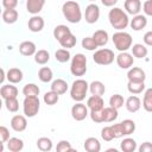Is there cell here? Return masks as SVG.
I'll return each instance as SVG.
<instances>
[{
	"label": "cell",
	"instance_id": "cell-1",
	"mask_svg": "<svg viewBox=\"0 0 152 152\" xmlns=\"http://www.w3.org/2000/svg\"><path fill=\"white\" fill-rule=\"evenodd\" d=\"M108 20L112 25L118 31H124L128 25H129V18L128 13L125 12L120 7H113L109 13H108Z\"/></svg>",
	"mask_w": 152,
	"mask_h": 152
},
{
	"label": "cell",
	"instance_id": "cell-2",
	"mask_svg": "<svg viewBox=\"0 0 152 152\" xmlns=\"http://www.w3.org/2000/svg\"><path fill=\"white\" fill-rule=\"evenodd\" d=\"M62 13L64 18L71 23V24H77L82 19V11L81 6L77 1L75 0H68L63 4L62 6Z\"/></svg>",
	"mask_w": 152,
	"mask_h": 152
},
{
	"label": "cell",
	"instance_id": "cell-3",
	"mask_svg": "<svg viewBox=\"0 0 152 152\" xmlns=\"http://www.w3.org/2000/svg\"><path fill=\"white\" fill-rule=\"evenodd\" d=\"M89 90V84L83 78H77L72 82L70 87V96L76 102H82Z\"/></svg>",
	"mask_w": 152,
	"mask_h": 152
},
{
	"label": "cell",
	"instance_id": "cell-4",
	"mask_svg": "<svg viewBox=\"0 0 152 152\" xmlns=\"http://www.w3.org/2000/svg\"><path fill=\"white\" fill-rule=\"evenodd\" d=\"M112 42L114 44V48L122 52V51H127L128 49L132 48V43H133V39H132V36L128 33V32H125V31H116L113 36H112Z\"/></svg>",
	"mask_w": 152,
	"mask_h": 152
},
{
	"label": "cell",
	"instance_id": "cell-5",
	"mask_svg": "<svg viewBox=\"0 0 152 152\" xmlns=\"http://www.w3.org/2000/svg\"><path fill=\"white\" fill-rule=\"evenodd\" d=\"M70 72L77 77L83 76L87 72V57L83 53H76L71 57Z\"/></svg>",
	"mask_w": 152,
	"mask_h": 152
},
{
	"label": "cell",
	"instance_id": "cell-6",
	"mask_svg": "<svg viewBox=\"0 0 152 152\" xmlns=\"http://www.w3.org/2000/svg\"><path fill=\"white\" fill-rule=\"evenodd\" d=\"M40 108V101L38 96H25L23 101V110L24 115L27 118H33L38 114Z\"/></svg>",
	"mask_w": 152,
	"mask_h": 152
},
{
	"label": "cell",
	"instance_id": "cell-7",
	"mask_svg": "<svg viewBox=\"0 0 152 152\" xmlns=\"http://www.w3.org/2000/svg\"><path fill=\"white\" fill-rule=\"evenodd\" d=\"M116 56L110 49H99L93 55V61L99 65H109L114 62V58Z\"/></svg>",
	"mask_w": 152,
	"mask_h": 152
},
{
	"label": "cell",
	"instance_id": "cell-8",
	"mask_svg": "<svg viewBox=\"0 0 152 152\" xmlns=\"http://www.w3.org/2000/svg\"><path fill=\"white\" fill-rule=\"evenodd\" d=\"M88 109L89 108L86 104H83L82 102H76L71 107V116H72V119L76 120V121H83L89 115Z\"/></svg>",
	"mask_w": 152,
	"mask_h": 152
},
{
	"label": "cell",
	"instance_id": "cell-9",
	"mask_svg": "<svg viewBox=\"0 0 152 152\" xmlns=\"http://www.w3.org/2000/svg\"><path fill=\"white\" fill-rule=\"evenodd\" d=\"M100 18V7L91 2L86 7L84 11V19L88 24H95Z\"/></svg>",
	"mask_w": 152,
	"mask_h": 152
},
{
	"label": "cell",
	"instance_id": "cell-10",
	"mask_svg": "<svg viewBox=\"0 0 152 152\" xmlns=\"http://www.w3.org/2000/svg\"><path fill=\"white\" fill-rule=\"evenodd\" d=\"M115 61H116L118 66L121 68V69H131L132 65H133V63H134L133 55L128 53L127 51L120 52V53L115 57Z\"/></svg>",
	"mask_w": 152,
	"mask_h": 152
},
{
	"label": "cell",
	"instance_id": "cell-11",
	"mask_svg": "<svg viewBox=\"0 0 152 152\" xmlns=\"http://www.w3.org/2000/svg\"><path fill=\"white\" fill-rule=\"evenodd\" d=\"M27 116L25 115H13L12 119H11V127L13 131L15 132H23L26 129L27 127V120H26Z\"/></svg>",
	"mask_w": 152,
	"mask_h": 152
},
{
	"label": "cell",
	"instance_id": "cell-12",
	"mask_svg": "<svg viewBox=\"0 0 152 152\" xmlns=\"http://www.w3.org/2000/svg\"><path fill=\"white\" fill-rule=\"evenodd\" d=\"M44 25H45V21L44 19L36 14V15H32L30 19H28V23H27V27L31 32H40L43 28H44Z\"/></svg>",
	"mask_w": 152,
	"mask_h": 152
},
{
	"label": "cell",
	"instance_id": "cell-13",
	"mask_svg": "<svg viewBox=\"0 0 152 152\" xmlns=\"http://www.w3.org/2000/svg\"><path fill=\"white\" fill-rule=\"evenodd\" d=\"M127 78H128V81H133V82H145L146 74L141 68L133 66V68L128 69Z\"/></svg>",
	"mask_w": 152,
	"mask_h": 152
},
{
	"label": "cell",
	"instance_id": "cell-14",
	"mask_svg": "<svg viewBox=\"0 0 152 152\" xmlns=\"http://www.w3.org/2000/svg\"><path fill=\"white\" fill-rule=\"evenodd\" d=\"M146 25H147V18H146V15H142V14L133 15V19L129 20V26L134 31H140V30L145 28Z\"/></svg>",
	"mask_w": 152,
	"mask_h": 152
},
{
	"label": "cell",
	"instance_id": "cell-15",
	"mask_svg": "<svg viewBox=\"0 0 152 152\" xmlns=\"http://www.w3.org/2000/svg\"><path fill=\"white\" fill-rule=\"evenodd\" d=\"M19 52L23 56L30 57V56H34V53L37 52V46L31 40H25L23 43H20L19 45Z\"/></svg>",
	"mask_w": 152,
	"mask_h": 152
},
{
	"label": "cell",
	"instance_id": "cell-16",
	"mask_svg": "<svg viewBox=\"0 0 152 152\" xmlns=\"http://www.w3.org/2000/svg\"><path fill=\"white\" fill-rule=\"evenodd\" d=\"M125 107L129 113H137L141 108V100L135 95H131L125 101Z\"/></svg>",
	"mask_w": 152,
	"mask_h": 152
},
{
	"label": "cell",
	"instance_id": "cell-17",
	"mask_svg": "<svg viewBox=\"0 0 152 152\" xmlns=\"http://www.w3.org/2000/svg\"><path fill=\"white\" fill-rule=\"evenodd\" d=\"M45 5V0H26V10L32 15L38 14Z\"/></svg>",
	"mask_w": 152,
	"mask_h": 152
},
{
	"label": "cell",
	"instance_id": "cell-18",
	"mask_svg": "<svg viewBox=\"0 0 152 152\" xmlns=\"http://www.w3.org/2000/svg\"><path fill=\"white\" fill-rule=\"evenodd\" d=\"M0 95L4 100L11 99V97H17L18 96V88L15 86H13V83L2 84V87L0 89Z\"/></svg>",
	"mask_w": 152,
	"mask_h": 152
},
{
	"label": "cell",
	"instance_id": "cell-19",
	"mask_svg": "<svg viewBox=\"0 0 152 152\" xmlns=\"http://www.w3.org/2000/svg\"><path fill=\"white\" fill-rule=\"evenodd\" d=\"M87 107L90 110H100L104 108V101L102 100V96L91 95L87 100Z\"/></svg>",
	"mask_w": 152,
	"mask_h": 152
},
{
	"label": "cell",
	"instance_id": "cell-20",
	"mask_svg": "<svg viewBox=\"0 0 152 152\" xmlns=\"http://www.w3.org/2000/svg\"><path fill=\"white\" fill-rule=\"evenodd\" d=\"M124 6H125L126 12L132 15H137L141 11V1L140 0H125Z\"/></svg>",
	"mask_w": 152,
	"mask_h": 152
},
{
	"label": "cell",
	"instance_id": "cell-21",
	"mask_svg": "<svg viewBox=\"0 0 152 152\" xmlns=\"http://www.w3.org/2000/svg\"><path fill=\"white\" fill-rule=\"evenodd\" d=\"M6 77H7V80H8L10 83L17 84V83H19V82L23 81L24 74H23V71L19 68H11L6 72Z\"/></svg>",
	"mask_w": 152,
	"mask_h": 152
},
{
	"label": "cell",
	"instance_id": "cell-22",
	"mask_svg": "<svg viewBox=\"0 0 152 152\" xmlns=\"http://www.w3.org/2000/svg\"><path fill=\"white\" fill-rule=\"evenodd\" d=\"M83 147L87 152H100L101 151V142L95 137H89L84 140Z\"/></svg>",
	"mask_w": 152,
	"mask_h": 152
},
{
	"label": "cell",
	"instance_id": "cell-23",
	"mask_svg": "<svg viewBox=\"0 0 152 152\" xmlns=\"http://www.w3.org/2000/svg\"><path fill=\"white\" fill-rule=\"evenodd\" d=\"M51 90H53L55 93H57L58 95H62V94H65L69 86L66 83V81L62 80V78H57V80H53L51 82Z\"/></svg>",
	"mask_w": 152,
	"mask_h": 152
},
{
	"label": "cell",
	"instance_id": "cell-24",
	"mask_svg": "<svg viewBox=\"0 0 152 152\" xmlns=\"http://www.w3.org/2000/svg\"><path fill=\"white\" fill-rule=\"evenodd\" d=\"M91 37L94 38L97 46H104L109 40V36H108V32L106 30H97L93 33Z\"/></svg>",
	"mask_w": 152,
	"mask_h": 152
},
{
	"label": "cell",
	"instance_id": "cell-25",
	"mask_svg": "<svg viewBox=\"0 0 152 152\" xmlns=\"http://www.w3.org/2000/svg\"><path fill=\"white\" fill-rule=\"evenodd\" d=\"M7 148L8 151L11 152H19L24 148V141L20 139V138H15V137H12L7 140Z\"/></svg>",
	"mask_w": 152,
	"mask_h": 152
},
{
	"label": "cell",
	"instance_id": "cell-26",
	"mask_svg": "<svg viewBox=\"0 0 152 152\" xmlns=\"http://www.w3.org/2000/svg\"><path fill=\"white\" fill-rule=\"evenodd\" d=\"M132 55H133V57H135V58H145L146 56H147V53H148V50H147V48H146V45H144V44H140V43H137V44H133L132 45Z\"/></svg>",
	"mask_w": 152,
	"mask_h": 152
},
{
	"label": "cell",
	"instance_id": "cell-27",
	"mask_svg": "<svg viewBox=\"0 0 152 152\" xmlns=\"http://www.w3.org/2000/svg\"><path fill=\"white\" fill-rule=\"evenodd\" d=\"M102 112H103V122H113L119 116L118 109L116 108H113L110 106L109 107H104Z\"/></svg>",
	"mask_w": 152,
	"mask_h": 152
},
{
	"label": "cell",
	"instance_id": "cell-28",
	"mask_svg": "<svg viewBox=\"0 0 152 152\" xmlns=\"http://www.w3.org/2000/svg\"><path fill=\"white\" fill-rule=\"evenodd\" d=\"M89 91L91 95H97V96H102L106 91V87L101 81H93L89 84Z\"/></svg>",
	"mask_w": 152,
	"mask_h": 152
},
{
	"label": "cell",
	"instance_id": "cell-29",
	"mask_svg": "<svg viewBox=\"0 0 152 152\" xmlns=\"http://www.w3.org/2000/svg\"><path fill=\"white\" fill-rule=\"evenodd\" d=\"M18 11L15 8L13 10H4L2 12V20L6 23V24H14L17 20H18Z\"/></svg>",
	"mask_w": 152,
	"mask_h": 152
},
{
	"label": "cell",
	"instance_id": "cell-30",
	"mask_svg": "<svg viewBox=\"0 0 152 152\" xmlns=\"http://www.w3.org/2000/svg\"><path fill=\"white\" fill-rule=\"evenodd\" d=\"M58 43H59V45H61L62 48H64V49H71V48H74V46L76 45L77 39H76V37H75L72 33H69V34L64 36L62 39H59Z\"/></svg>",
	"mask_w": 152,
	"mask_h": 152
},
{
	"label": "cell",
	"instance_id": "cell-31",
	"mask_svg": "<svg viewBox=\"0 0 152 152\" xmlns=\"http://www.w3.org/2000/svg\"><path fill=\"white\" fill-rule=\"evenodd\" d=\"M38 78L44 83L51 82L53 78V72L49 66H42L38 71Z\"/></svg>",
	"mask_w": 152,
	"mask_h": 152
},
{
	"label": "cell",
	"instance_id": "cell-32",
	"mask_svg": "<svg viewBox=\"0 0 152 152\" xmlns=\"http://www.w3.org/2000/svg\"><path fill=\"white\" fill-rule=\"evenodd\" d=\"M127 89L131 94L133 95H138L141 94L145 90V82H133V81H128L127 83Z\"/></svg>",
	"mask_w": 152,
	"mask_h": 152
},
{
	"label": "cell",
	"instance_id": "cell-33",
	"mask_svg": "<svg viewBox=\"0 0 152 152\" xmlns=\"http://www.w3.org/2000/svg\"><path fill=\"white\" fill-rule=\"evenodd\" d=\"M120 148L124 152H134L138 148L137 141L132 138H125L120 144Z\"/></svg>",
	"mask_w": 152,
	"mask_h": 152
},
{
	"label": "cell",
	"instance_id": "cell-34",
	"mask_svg": "<svg viewBox=\"0 0 152 152\" xmlns=\"http://www.w3.org/2000/svg\"><path fill=\"white\" fill-rule=\"evenodd\" d=\"M55 58L57 62L59 63H66L71 59V53L69 51V49H58L56 52H55Z\"/></svg>",
	"mask_w": 152,
	"mask_h": 152
},
{
	"label": "cell",
	"instance_id": "cell-35",
	"mask_svg": "<svg viewBox=\"0 0 152 152\" xmlns=\"http://www.w3.org/2000/svg\"><path fill=\"white\" fill-rule=\"evenodd\" d=\"M49 61H50V53H49V51H46V50H44V49H40V50H38V51L34 53V62H36L37 64L44 65V64H46Z\"/></svg>",
	"mask_w": 152,
	"mask_h": 152
},
{
	"label": "cell",
	"instance_id": "cell-36",
	"mask_svg": "<svg viewBox=\"0 0 152 152\" xmlns=\"http://www.w3.org/2000/svg\"><path fill=\"white\" fill-rule=\"evenodd\" d=\"M52 140L48 137H42L37 140V147L38 150L43 151V152H49L52 150Z\"/></svg>",
	"mask_w": 152,
	"mask_h": 152
},
{
	"label": "cell",
	"instance_id": "cell-37",
	"mask_svg": "<svg viewBox=\"0 0 152 152\" xmlns=\"http://www.w3.org/2000/svg\"><path fill=\"white\" fill-rule=\"evenodd\" d=\"M142 107L146 112L152 113V88H147L142 97Z\"/></svg>",
	"mask_w": 152,
	"mask_h": 152
},
{
	"label": "cell",
	"instance_id": "cell-38",
	"mask_svg": "<svg viewBox=\"0 0 152 152\" xmlns=\"http://www.w3.org/2000/svg\"><path fill=\"white\" fill-rule=\"evenodd\" d=\"M71 33V30L66 26V25H57L55 28H53V38L58 42L59 39H62L64 36Z\"/></svg>",
	"mask_w": 152,
	"mask_h": 152
},
{
	"label": "cell",
	"instance_id": "cell-39",
	"mask_svg": "<svg viewBox=\"0 0 152 152\" xmlns=\"http://www.w3.org/2000/svg\"><path fill=\"white\" fill-rule=\"evenodd\" d=\"M39 93H40V89L36 83H27L23 88V94L25 96H38Z\"/></svg>",
	"mask_w": 152,
	"mask_h": 152
},
{
	"label": "cell",
	"instance_id": "cell-40",
	"mask_svg": "<svg viewBox=\"0 0 152 152\" xmlns=\"http://www.w3.org/2000/svg\"><path fill=\"white\" fill-rule=\"evenodd\" d=\"M59 100V95L57 93H55L53 90H50V91H46L43 96V101L45 102V104L48 106H53L58 102Z\"/></svg>",
	"mask_w": 152,
	"mask_h": 152
},
{
	"label": "cell",
	"instance_id": "cell-41",
	"mask_svg": "<svg viewBox=\"0 0 152 152\" xmlns=\"http://www.w3.org/2000/svg\"><path fill=\"white\" fill-rule=\"evenodd\" d=\"M124 104H125V100H124V96L122 95L114 94V95L110 96V99H109V106L110 107L116 108V109H120Z\"/></svg>",
	"mask_w": 152,
	"mask_h": 152
},
{
	"label": "cell",
	"instance_id": "cell-42",
	"mask_svg": "<svg viewBox=\"0 0 152 152\" xmlns=\"http://www.w3.org/2000/svg\"><path fill=\"white\" fill-rule=\"evenodd\" d=\"M81 44H82V48L86 49V50H88V51H95L99 48L93 37H86V38H83L82 42H81Z\"/></svg>",
	"mask_w": 152,
	"mask_h": 152
},
{
	"label": "cell",
	"instance_id": "cell-43",
	"mask_svg": "<svg viewBox=\"0 0 152 152\" xmlns=\"http://www.w3.org/2000/svg\"><path fill=\"white\" fill-rule=\"evenodd\" d=\"M5 107L8 112L11 113H15L19 109V102L17 100V97H11V99H6L5 100Z\"/></svg>",
	"mask_w": 152,
	"mask_h": 152
},
{
	"label": "cell",
	"instance_id": "cell-44",
	"mask_svg": "<svg viewBox=\"0 0 152 152\" xmlns=\"http://www.w3.org/2000/svg\"><path fill=\"white\" fill-rule=\"evenodd\" d=\"M122 124V127H124V132H125V135H129L132 133H134L135 131V122L131 119H125L124 121H121Z\"/></svg>",
	"mask_w": 152,
	"mask_h": 152
},
{
	"label": "cell",
	"instance_id": "cell-45",
	"mask_svg": "<svg viewBox=\"0 0 152 152\" xmlns=\"http://www.w3.org/2000/svg\"><path fill=\"white\" fill-rule=\"evenodd\" d=\"M101 138H102L104 141H112L113 139H115L112 126H104V127L101 129Z\"/></svg>",
	"mask_w": 152,
	"mask_h": 152
},
{
	"label": "cell",
	"instance_id": "cell-46",
	"mask_svg": "<svg viewBox=\"0 0 152 152\" xmlns=\"http://www.w3.org/2000/svg\"><path fill=\"white\" fill-rule=\"evenodd\" d=\"M56 151L57 152H69V151H74V148L68 140H61L56 146Z\"/></svg>",
	"mask_w": 152,
	"mask_h": 152
},
{
	"label": "cell",
	"instance_id": "cell-47",
	"mask_svg": "<svg viewBox=\"0 0 152 152\" xmlns=\"http://www.w3.org/2000/svg\"><path fill=\"white\" fill-rule=\"evenodd\" d=\"M103 109H100V110H90L89 115H90V119L96 122V124H101L103 122Z\"/></svg>",
	"mask_w": 152,
	"mask_h": 152
},
{
	"label": "cell",
	"instance_id": "cell-48",
	"mask_svg": "<svg viewBox=\"0 0 152 152\" xmlns=\"http://www.w3.org/2000/svg\"><path fill=\"white\" fill-rule=\"evenodd\" d=\"M112 128H113V132H114V137H115V139H118V138H122V137L125 135L124 127H122V124H121V122L112 125Z\"/></svg>",
	"mask_w": 152,
	"mask_h": 152
},
{
	"label": "cell",
	"instance_id": "cell-49",
	"mask_svg": "<svg viewBox=\"0 0 152 152\" xmlns=\"http://www.w3.org/2000/svg\"><path fill=\"white\" fill-rule=\"evenodd\" d=\"M10 139V131L7 127L5 126H0V140L1 142H7V140Z\"/></svg>",
	"mask_w": 152,
	"mask_h": 152
},
{
	"label": "cell",
	"instance_id": "cell-50",
	"mask_svg": "<svg viewBox=\"0 0 152 152\" xmlns=\"http://www.w3.org/2000/svg\"><path fill=\"white\" fill-rule=\"evenodd\" d=\"M142 11L145 13V15L152 17V0H146L142 5Z\"/></svg>",
	"mask_w": 152,
	"mask_h": 152
},
{
	"label": "cell",
	"instance_id": "cell-51",
	"mask_svg": "<svg viewBox=\"0 0 152 152\" xmlns=\"http://www.w3.org/2000/svg\"><path fill=\"white\" fill-rule=\"evenodd\" d=\"M2 6L5 10H13L18 6V0H2Z\"/></svg>",
	"mask_w": 152,
	"mask_h": 152
},
{
	"label": "cell",
	"instance_id": "cell-52",
	"mask_svg": "<svg viewBox=\"0 0 152 152\" xmlns=\"http://www.w3.org/2000/svg\"><path fill=\"white\" fill-rule=\"evenodd\" d=\"M138 150H139V152H152V142L145 141L138 147Z\"/></svg>",
	"mask_w": 152,
	"mask_h": 152
},
{
	"label": "cell",
	"instance_id": "cell-53",
	"mask_svg": "<svg viewBox=\"0 0 152 152\" xmlns=\"http://www.w3.org/2000/svg\"><path fill=\"white\" fill-rule=\"evenodd\" d=\"M142 39H144L145 45H147V46H152V31H147V32L144 34Z\"/></svg>",
	"mask_w": 152,
	"mask_h": 152
},
{
	"label": "cell",
	"instance_id": "cell-54",
	"mask_svg": "<svg viewBox=\"0 0 152 152\" xmlns=\"http://www.w3.org/2000/svg\"><path fill=\"white\" fill-rule=\"evenodd\" d=\"M116 2H118V0H101V4L106 7H113Z\"/></svg>",
	"mask_w": 152,
	"mask_h": 152
},
{
	"label": "cell",
	"instance_id": "cell-55",
	"mask_svg": "<svg viewBox=\"0 0 152 152\" xmlns=\"http://www.w3.org/2000/svg\"><path fill=\"white\" fill-rule=\"evenodd\" d=\"M5 78H7V77H6V74H5V70H4V69H1V78H0V82H1V83H4Z\"/></svg>",
	"mask_w": 152,
	"mask_h": 152
},
{
	"label": "cell",
	"instance_id": "cell-56",
	"mask_svg": "<svg viewBox=\"0 0 152 152\" xmlns=\"http://www.w3.org/2000/svg\"><path fill=\"white\" fill-rule=\"evenodd\" d=\"M89 1H91V2H94V1H96V0H89Z\"/></svg>",
	"mask_w": 152,
	"mask_h": 152
}]
</instances>
